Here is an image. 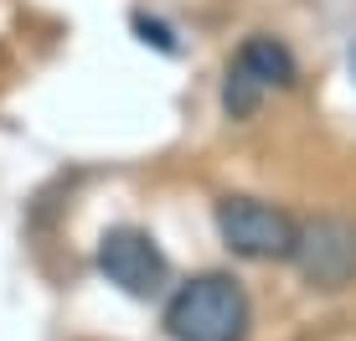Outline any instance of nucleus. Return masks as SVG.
I'll return each instance as SVG.
<instances>
[{
    "label": "nucleus",
    "instance_id": "f257e3e1",
    "mask_svg": "<svg viewBox=\"0 0 356 341\" xmlns=\"http://www.w3.org/2000/svg\"><path fill=\"white\" fill-rule=\"evenodd\" d=\"M165 336L170 341H248L253 331V300L238 274L207 269L186 285L170 290L165 300Z\"/></svg>",
    "mask_w": 356,
    "mask_h": 341
},
{
    "label": "nucleus",
    "instance_id": "f03ea898",
    "mask_svg": "<svg viewBox=\"0 0 356 341\" xmlns=\"http://www.w3.org/2000/svg\"><path fill=\"white\" fill-rule=\"evenodd\" d=\"M212 223H217L222 248L248 264H289L294 238H300V217H289L284 207H274L264 197H243V191L217 197Z\"/></svg>",
    "mask_w": 356,
    "mask_h": 341
},
{
    "label": "nucleus",
    "instance_id": "7ed1b4c3",
    "mask_svg": "<svg viewBox=\"0 0 356 341\" xmlns=\"http://www.w3.org/2000/svg\"><path fill=\"white\" fill-rule=\"evenodd\" d=\"M289 264L300 269L305 285L321 290V295H336V290L356 285V223L341 217V212L305 217Z\"/></svg>",
    "mask_w": 356,
    "mask_h": 341
},
{
    "label": "nucleus",
    "instance_id": "20e7f679",
    "mask_svg": "<svg viewBox=\"0 0 356 341\" xmlns=\"http://www.w3.org/2000/svg\"><path fill=\"white\" fill-rule=\"evenodd\" d=\"M93 264H98V274H104L119 295H129V300H155L170 285L165 248L145 233V228H129V223L124 228H108V233L98 238Z\"/></svg>",
    "mask_w": 356,
    "mask_h": 341
},
{
    "label": "nucleus",
    "instance_id": "39448f33",
    "mask_svg": "<svg viewBox=\"0 0 356 341\" xmlns=\"http://www.w3.org/2000/svg\"><path fill=\"white\" fill-rule=\"evenodd\" d=\"M232 68H243L264 93H274V88L284 93V88L300 83V63H294V52L279 42V36H268V31H253L248 42L232 52Z\"/></svg>",
    "mask_w": 356,
    "mask_h": 341
},
{
    "label": "nucleus",
    "instance_id": "423d86ee",
    "mask_svg": "<svg viewBox=\"0 0 356 341\" xmlns=\"http://www.w3.org/2000/svg\"><path fill=\"white\" fill-rule=\"evenodd\" d=\"M268 99V93L259 88V83L248 78L243 68H232L227 63V78H222V114L232 119V125H243V119H253L259 114V104Z\"/></svg>",
    "mask_w": 356,
    "mask_h": 341
},
{
    "label": "nucleus",
    "instance_id": "0eeeda50",
    "mask_svg": "<svg viewBox=\"0 0 356 341\" xmlns=\"http://www.w3.org/2000/svg\"><path fill=\"white\" fill-rule=\"evenodd\" d=\"M129 26H134V36H140L145 47H155V52H176V31L165 26V21H155V16H145V10H134L129 16Z\"/></svg>",
    "mask_w": 356,
    "mask_h": 341
},
{
    "label": "nucleus",
    "instance_id": "6e6552de",
    "mask_svg": "<svg viewBox=\"0 0 356 341\" xmlns=\"http://www.w3.org/2000/svg\"><path fill=\"white\" fill-rule=\"evenodd\" d=\"M351 72H356V47H351Z\"/></svg>",
    "mask_w": 356,
    "mask_h": 341
}]
</instances>
